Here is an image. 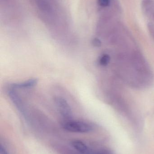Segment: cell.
Returning a JSON list of instances; mask_svg holds the SVG:
<instances>
[{
    "mask_svg": "<svg viewBox=\"0 0 154 154\" xmlns=\"http://www.w3.org/2000/svg\"><path fill=\"white\" fill-rule=\"evenodd\" d=\"M0 154H8L5 149L3 148L2 146H1V148H0Z\"/></svg>",
    "mask_w": 154,
    "mask_h": 154,
    "instance_id": "obj_11",
    "label": "cell"
},
{
    "mask_svg": "<svg viewBox=\"0 0 154 154\" xmlns=\"http://www.w3.org/2000/svg\"><path fill=\"white\" fill-rule=\"evenodd\" d=\"M62 126L67 131L73 133H88L93 130L90 124L82 121L68 120L64 122Z\"/></svg>",
    "mask_w": 154,
    "mask_h": 154,
    "instance_id": "obj_1",
    "label": "cell"
},
{
    "mask_svg": "<svg viewBox=\"0 0 154 154\" xmlns=\"http://www.w3.org/2000/svg\"><path fill=\"white\" fill-rule=\"evenodd\" d=\"M110 60L109 55L104 54L99 59V63L101 66H106L108 64Z\"/></svg>",
    "mask_w": 154,
    "mask_h": 154,
    "instance_id": "obj_6",
    "label": "cell"
},
{
    "mask_svg": "<svg viewBox=\"0 0 154 154\" xmlns=\"http://www.w3.org/2000/svg\"><path fill=\"white\" fill-rule=\"evenodd\" d=\"M73 147L82 154H91L89 147L85 143L80 141H73L72 143Z\"/></svg>",
    "mask_w": 154,
    "mask_h": 154,
    "instance_id": "obj_5",
    "label": "cell"
},
{
    "mask_svg": "<svg viewBox=\"0 0 154 154\" xmlns=\"http://www.w3.org/2000/svg\"><path fill=\"white\" fill-rule=\"evenodd\" d=\"M141 6L144 13L154 20V3L153 0H142Z\"/></svg>",
    "mask_w": 154,
    "mask_h": 154,
    "instance_id": "obj_3",
    "label": "cell"
},
{
    "mask_svg": "<svg viewBox=\"0 0 154 154\" xmlns=\"http://www.w3.org/2000/svg\"><path fill=\"white\" fill-rule=\"evenodd\" d=\"M111 0H98L99 4L103 7H106L109 6Z\"/></svg>",
    "mask_w": 154,
    "mask_h": 154,
    "instance_id": "obj_7",
    "label": "cell"
},
{
    "mask_svg": "<svg viewBox=\"0 0 154 154\" xmlns=\"http://www.w3.org/2000/svg\"><path fill=\"white\" fill-rule=\"evenodd\" d=\"M96 154H113V153H112V152L110 151H108V150H103Z\"/></svg>",
    "mask_w": 154,
    "mask_h": 154,
    "instance_id": "obj_10",
    "label": "cell"
},
{
    "mask_svg": "<svg viewBox=\"0 0 154 154\" xmlns=\"http://www.w3.org/2000/svg\"><path fill=\"white\" fill-rule=\"evenodd\" d=\"M147 28L150 34L154 39V24L152 23H149L147 24Z\"/></svg>",
    "mask_w": 154,
    "mask_h": 154,
    "instance_id": "obj_8",
    "label": "cell"
},
{
    "mask_svg": "<svg viewBox=\"0 0 154 154\" xmlns=\"http://www.w3.org/2000/svg\"><path fill=\"white\" fill-rule=\"evenodd\" d=\"M37 82V80L36 79H31L24 82L11 84L10 88L11 89L14 90L15 89L31 88L36 85Z\"/></svg>",
    "mask_w": 154,
    "mask_h": 154,
    "instance_id": "obj_4",
    "label": "cell"
},
{
    "mask_svg": "<svg viewBox=\"0 0 154 154\" xmlns=\"http://www.w3.org/2000/svg\"><path fill=\"white\" fill-rule=\"evenodd\" d=\"M93 44L95 47H99L101 46V42L98 38H95L93 40Z\"/></svg>",
    "mask_w": 154,
    "mask_h": 154,
    "instance_id": "obj_9",
    "label": "cell"
},
{
    "mask_svg": "<svg viewBox=\"0 0 154 154\" xmlns=\"http://www.w3.org/2000/svg\"><path fill=\"white\" fill-rule=\"evenodd\" d=\"M55 105L61 115L67 119L71 118L72 111L69 104L66 99L61 97H56L54 99Z\"/></svg>",
    "mask_w": 154,
    "mask_h": 154,
    "instance_id": "obj_2",
    "label": "cell"
}]
</instances>
